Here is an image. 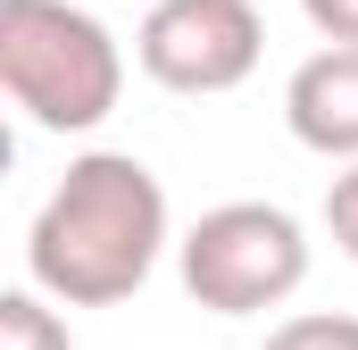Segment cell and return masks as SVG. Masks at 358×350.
<instances>
[{
	"mask_svg": "<svg viewBox=\"0 0 358 350\" xmlns=\"http://www.w3.org/2000/svg\"><path fill=\"white\" fill-rule=\"evenodd\" d=\"M167 251V192L134 150H84L34 209L25 275L67 309H117L150 284Z\"/></svg>",
	"mask_w": 358,
	"mask_h": 350,
	"instance_id": "obj_1",
	"label": "cell"
},
{
	"mask_svg": "<svg viewBox=\"0 0 358 350\" xmlns=\"http://www.w3.org/2000/svg\"><path fill=\"white\" fill-rule=\"evenodd\" d=\"M0 92L42 134H92L125 92L117 34L76 0H0Z\"/></svg>",
	"mask_w": 358,
	"mask_h": 350,
	"instance_id": "obj_2",
	"label": "cell"
},
{
	"mask_svg": "<svg viewBox=\"0 0 358 350\" xmlns=\"http://www.w3.org/2000/svg\"><path fill=\"white\" fill-rule=\"evenodd\" d=\"M176 259H183V292L208 317H259L308 284V234L275 200H225L176 242Z\"/></svg>",
	"mask_w": 358,
	"mask_h": 350,
	"instance_id": "obj_3",
	"label": "cell"
},
{
	"mask_svg": "<svg viewBox=\"0 0 358 350\" xmlns=\"http://www.w3.org/2000/svg\"><path fill=\"white\" fill-rule=\"evenodd\" d=\"M267 50V25L250 0H159L134 34V59L150 84L183 92V100H208V92H234L250 84Z\"/></svg>",
	"mask_w": 358,
	"mask_h": 350,
	"instance_id": "obj_4",
	"label": "cell"
},
{
	"mask_svg": "<svg viewBox=\"0 0 358 350\" xmlns=\"http://www.w3.org/2000/svg\"><path fill=\"white\" fill-rule=\"evenodd\" d=\"M283 125L317 159H358V42H334L292 67L283 84Z\"/></svg>",
	"mask_w": 358,
	"mask_h": 350,
	"instance_id": "obj_5",
	"label": "cell"
},
{
	"mask_svg": "<svg viewBox=\"0 0 358 350\" xmlns=\"http://www.w3.org/2000/svg\"><path fill=\"white\" fill-rule=\"evenodd\" d=\"M0 350H76L67 317L50 309V292H0Z\"/></svg>",
	"mask_w": 358,
	"mask_h": 350,
	"instance_id": "obj_6",
	"label": "cell"
},
{
	"mask_svg": "<svg viewBox=\"0 0 358 350\" xmlns=\"http://www.w3.org/2000/svg\"><path fill=\"white\" fill-rule=\"evenodd\" d=\"M259 350H358V317H292Z\"/></svg>",
	"mask_w": 358,
	"mask_h": 350,
	"instance_id": "obj_7",
	"label": "cell"
},
{
	"mask_svg": "<svg viewBox=\"0 0 358 350\" xmlns=\"http://www.w3.org/2000/svg\"><path fill=\"white\" fill-rule=\"evenodd\" d=\"M325 234H334V251L358 267V159L334 175V192H325Z\"/></svg>",
	"mask_w": 358,
	"mask_h": 350,
	"instance_id": "obj_8",
	"label": "cell"
},
{
	"mask_svg": "<svg viewBox=\"0 0 358 350\" xmlns=\"http://www.w3.org/2000/svg\"><path fill=\"white\" fill-rule=\"evenodd\" d=\"M300 17H308L325 42H358V0H300Z\"/></svg>",
	"mask_w": 358,
	"mask_h": 350,
	"instance_id": "obj_9",
	"label": "cell"
}]
</instances>
